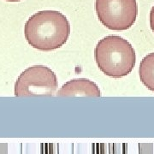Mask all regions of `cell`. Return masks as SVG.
<instances>
[{"label":"cell","instance_id":"6da1fadb","mask_svg":"<svg viewBox=\"0 0 154 154\" xmlns=\"http://www.w3.org/2000/svg\"><path fill=\"white\" fill-rule=\"evenodd\" d=\"M70 34V24L59 11H38L28 18L24 36L33 48L51 51L65 45Z\"/></svg>","mask_w":154,"mask_h":154},{"label":"cell","instance_id":"7a4b0ae2","mask_svg":"<svg viewBox=\"0 0 154 154\" xmlns=\"http://www.w3.org/2000/svg\"><path fill=\"white\" fill-rule=\"evenodd\" d=\"M94 58L101 72L116 79L130 74L136 63V54L132 45L117 35H109L100 39L94 49Z\"/></svg>","mask_w":154,"mask_h":154},{"label":"cell","instance_id":"3957f363","mask_svg":"<svg viewBox=\"0 0 154 154\" xmlns=\"http://www.w3.org/2000/svg\"><path fill=\"white\" fill-rule=\"evenodd\" d=\"M95 11L99 22L114 31L130 28L136 21V0H96Z\"/></svg>","mask_w":154,"mask_h":154},{"label":"cell","instance_id":"277c9868","mask_svg":"<svg viewBox=\"0 0 154 154\" xmlns=\"http://www.w3.org/2000/svg\"><path fill=\"white\" fill-rule=\"evenodd\" d=\"M57 88V75L50 68L34 65L25 69L15 83V95L51 96Z\"/></svg>","mask_w":154,"mask_h":154},{"label":"cell","instance_id":"5b68a950","mask_svg":"<svg viewBox=\"0 0 154 154\" xmlns=\"http://www.w3.org/2000/svg\"><path fill=\"white\" fill-rule=\"evenodd\" d=\"M57 96H91L100 97L99 88L88 79H75L66 82L57 94Z\"/></svg>","mask_w":154,"mask_h":154},{"label":"cell","instance_id":"8992f818","mask_svg":"<svg viewBox=\"0 0 154 154\" xmlns=\"http://www.w3.org/2000/svg\"><path fill=\"white\" fill-rule=\"evenodd\" d=\"M139 74L144 86L154 92V52L146 55L141 60Z\"/></svg>","mask_w":154,"mask_h":154},{"label":"cell","instance_id":"52a82bcc","mask_svg":"<svg viewBox=\"0 0 154 154\" xmlns=\"http://www.w3.org/2000/svg\"><path fill=\"white\" fill-rule=\"evenodd\" d=\"M150 27L152 31L154 33V5L150 11Z\"/></svg>","mask_w":154,"mask_h":154},{"label":"cell","instance_id":"ba28073f","mask_svg":"<svg viewBox=\"0 0 154 154\" xmlns=\"http://www.w3.org/2000/svg\"><path fill=\"white\" fill-rule=\"evenodd\" d=\"M7 2H19V1H22V0H5Z\"/></svg>","mask_w":154,"mask_h":154}]
</instances>
